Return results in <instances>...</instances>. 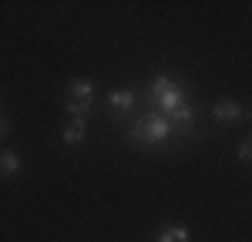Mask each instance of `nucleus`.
<instances>
[{
    "label": "nucleus",
    "instance_id": "f257e3e1",
    "mask_svg": "<svg viewBox=\"0 0 252 242\" xmlns=\"http://www.w3.org/2000/svg\"><path fill=\"white\" fill-rule=\"evenodd\" d=\"M172 121L165 118V115H141L138 121H131V128H128V138L138 141V145H145V148H152V145H161V141L172 138Z\"/></svg>",
    "mask_w": 252,
    "mask_h": 242
},
{
    "label": "nucleus",
    "instance_id": "f03ea898",
    "mask_svg": "<svg viewBox=\"0 0 252 242\" xmlns=\"http://www.w3.org/2000/svg\"><path fill=\"white\" fill-rule=\"evenodd\" d=\"M91 108H94V84L91 81H71L67 84V111L74 115V121H81Z\"/></svg>",
    "mask_w": 252,
    "mask_h": 242
},
{
    "label": "nucleus",
    "instance_id": "7ed1b4c3",
    "mask_svg": "<svg viewBox=\"0 0 252 242\" xmlns=\"http://www.w3.org/2000/svg\"><path fill=\"white\" fill-rule=\"evenodd\" d=\"M152 98L158 101L161 115H172L175 108L185 104V94H182V88H178L172 78H155V81H152Z\"/></svg>",
    "mask_w": 252,
    "mask_h": 242
},
{
    "label": "nucleus",
    "instance_id": "20e7f679",
    "mask_svg": "<svg viewBox=\"0 0 252 242\" xmlns=\"http://www.w3.org/2000/svg\"><path fill=\"white\" fill-rule=\"evenodd\" d=\"M212 118L219 121V124H235V121L242 118V108H239L235 101H219L212 108Z\"/></svg>",
    "mask_w": 252,
    "mask_h": 242
},
{
    "label": "nucleus",
    "instance_id": "39448f33",
    "mask_svg": "<svg viewBox=\"0 0 252 242\" xmlns=\"http://www.w3.org/2000/svg\"><path fill=\"white\" fill-rule=\"evenodd\" d=\"M165 118L172 121V128H192V121H195V111L189 108V104H182V108H175L172 115H165Z\"/></svg>",
    "mask_w": 252,
    "mask_h": 242
},
{
    "label": "nucleus",
    "instance_id": "423d86ee",
    "mask_svg": "<svg viewBox=\"0 0 252 242\" xmlns=\"http://www.w3.org/2000/svg\"><path fill=\"white\" fill-rule=\"evenodd\" d=\"M108 104H111L115 111H128V108L135 104V94H131V91H125V88H118V91L108 94Z\"/></svg>",
    "mask_w": 252,
    "mask_h": 242
},
{
    "label": "nucleus",
    "instance_id": "0eeeda50",
    "mask_svg": "<svg viewBox=\"0 0 252 242\" xmlns=\"http://www.w3.org/2000/svg\"><path fill=\"white\" fill-rule=\"evenodd\" d=\"M158 242H189V229L185 225H165Z\"/></svg>",
    "mask_w": 252,
    "mask_h": 242
},
{
    "label": "nucleus",
    "instance_id": "6e6552de",
    "mask_svg": "<svg viewBox=\"0 0 252 242\" xmlns=\"http://www.w3.org/2000/svg\"><path fill=\"white\" fill-rule=\"evenodd\" d=\"M20 172V158L14 151H0V175H14Z\"/></svg>",
    "mask_w": 252,
    "mask_h": 242
},
{
    "label": "nucleus",
    "instance_id": "1a4fd4ad",
    "mask_svg": "<svg viewBox=\"0 0 252 242\" xmlns=\"http://www.w3.org/2000/svg\"><path fill=\"white\" fill-rule=\"evenodd\" d=\"M64 141H67V145H81V141H84V121L67 124V128H64Z\"/></svg>",
    "mask_w": 252,
    "mask_h": 242
},
{
    "label": "nucleus",
    "instance_id": "9d476101",
    "mask_svg": "<svg viewBox=\"0 0 252 242\" xmlns=\"http://www.w3.org/2000/svg\"><path fill=\"white\" fill-rule=\"evenodd\" d=\"M239 161H246V165H252V141H246V145H239Z\"/></svg>",
    "mask_w": 252,
    "mask_h": 242
},
{
    "label": "nucleus",
    "instance_id": "9b49d317",
    "mask_svg": "<svg viewBox=\"0 0 252 242\" xmlns=\"http://www.w3.org/2000/svg\"><path fill=\"white\" fill-rule=\"evenodd\" d=\"M7 131H10V124H7V118H3V115H0V141L7 138Z\"/></svg>",
    "mask_w": 252,
    "mask_h": 242
}]
</instances>
